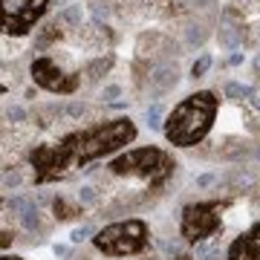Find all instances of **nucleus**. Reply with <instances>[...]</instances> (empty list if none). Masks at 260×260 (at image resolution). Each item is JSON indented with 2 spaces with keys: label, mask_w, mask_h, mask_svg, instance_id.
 I'll list each match as a JSON object with an SVG mask.
<instances>
[{
  "label": "nucleus",
  "mask_w": 260,
  "mask_h": 260,
  "mask_svg": "<svg viewBox=\"0 0 260 260\" xmlns=\"http://www.w3.org/2000/svg\"><path fill=\"white\" fill-rule=\"evenodd\" d=\"M52 0H3V32L23 38L44 20Z\"/></svg>",
  "instance_id": "0eeeda50"
},
{
  "label": "nucleus",
  "mask_w": 260,
  "mask_h": 260,
  "mask_svg": "<svg viewBox=\"0 0 260 260\" xmlns=\"http://www.w3.org/2000/svg\"><path fill=\"white\" fill-rule=\"evenodd\" d=\"M150 243V229L139 217L116 220V223L99 229L93 237L95 251H102L104 257H133L142 254Z\"/></svg>",
  "instance_id": "20e7f679"
},
{
  "label": "nucleus",
  "mask_w": 260,
  "mask_h": 260,
  "mask_svg": "<svg viewBox=\"0 0 260 260\" xmlns=\"http://www.w3.org/2000/svg\"><path fill=\"white\" fill-rule=\"evenodd\" d=\"M223 229V203L205 200V203H191L179 214V237L188 246L208 240Z\"/></svg>",
  "instance_id": "39448f33"
},
{
  "label": "nucleus",
  "mask_w": 260,
  "mask_h": 260,
  "mask_svg": "<svg viewBox=\"0 0 260 260\" xmlns=\"http://www.w3.org/2000/svg\"><path fill=\"white\" fill-rule=\"evenodd\" d=\"M136 139V121L130 116L99 121L93 127L73 130L58 142H44L29 150V168L38 185L67 179L73 171L87 168L95 159L113 156Z\"/></svg>",
  "instance_id": "f257e3e1"
},
{
  "label": "nucleus",
  "mask_w": 260,
  "mask_h": 260,
  "mask_svg": "<svg viewBox=\"0 0 260 260\" xmlns=\"http://www.w3.org/2000/svg\"><path fill=\"white\" fill-rule=\"evenodd\" d=\"M107 171L113 177H130V179H148L150 185H162L174 171L177 162L168 150L156 145H145V148H127L116 153L107 162Z\"/></svg>",
  "instance_id": "7ed1b4c3"
},
{
  "label": "nucleus",
  "mask_w": 260,
  "mask_h": 260,
  "mask_svg": "<svg viewBox=\"0 0 260 260\" xmlns=\"http://www.w3.org/2000/svg\"><path fill=\"white\" fill-rule=\"evenodd\" d=\"M52 211H55L58 220H70L73 214H78V208H73L67 200H55V203H52Z\"/></svg>",
  "instance_id": "1a4fd4ad"
},
{
  "label": "nucleus",
  "mask_w": 260,
  "mask_h": 260,
  "mask_svg": "<svg viewBox=\"0 0 260 260\" xmlns=\"http://www.w3.org/2000/svg\"><path fill=\"white\" fill-rule=\"evenodd\" d=\"M225 260H260V223H251L229 243Z\"/></svg>",
  "instance_id": "6e6552de"
},
{
  "label": "nucleus",
  "mask_w": 260,
  "mask_h": 260,
  "mask_svg": "<svg viewBox=\"0 0 260 260\" xmlns=\"http://www.w3.org/2000/svg\"><path fill=\"white\" fill-rule=\"evenodd\" d=\"M29 78L35 87L47 90L55 95H73L81 87V75H75L73 70H67L64 64H58L55 58L41 55L29 64Z\"/></svg>",
  "instance_id": "423d86ee"
},
{
  "label": "nucleus",
  "mask_w": 260,
  "mask_h": 260,
  "mask_svg": "<svg viewBox=\"0 0 260 260\" xmlns=\"http://www.w3.org/2000/svg\"><path fill=\"white\" fill-rule=\"evenodd\" d=\"M217 113H220V99L214 90H197V93L185 95L179 104H174V110L168 113L165 124H162L168 145L197 148L211 133Z\"/></svg>",
  "instance_id": "f03ea898"
},
{
  "label": "nucleus",
  "mask_w": 260,
  "mask_h": 260,
  "mask_svg": "<svg viewBox=\"0 0 260 260\" xmlns=\"http://www.w3.org/2000/svg\"><path fill=\"white\" fill-rule=\"evenodd\" d=\"M208 64H211V58H208V55H205V58H200V61L194 64V70H191V73H194L197 78H200V75H203L205 70H208Z\"/></svg>",
  "instance_id": "9d476101"
},
{
  "label": "nucleus",
  "mask_w": 260,
  "mask_h": 260,
  "mask_svg": "<svg viewBox=\"0 0 260 260\" xmlns=\"http://www.w3.org/2000/svg\"><path fill=\"white\" fill-rule=\"evenodd\" d=\"M0 260H23V257H18V254H3Z\"/></svg>",
  "instance_id": "9b49d317"
}]
</instances>
